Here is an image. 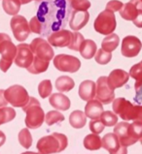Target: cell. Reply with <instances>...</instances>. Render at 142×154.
<instances>
[{
  "mask_svg": "<svg viewBox=\"0 0 142 154\" xmlns=\"http://www.w3.org/2000/svg\"><path fill=\"white\" fill-rule=\"evenodd\" d=\"M72 32L66 29H60L59 31L53 32L50 34L48 38V43L53 47L56 48H64L67 47L71 40Z\"/></svg>",
  "mask_w": 142,
  "mask_h": 154,
  "instance_id": "e0dca14e",
  "label": "cell"
},
{
  "mask_svg": "<svg viewBox=\"0 0 142 154\" xmlns=\"http://www.w3.org/2000/svg\"><path fill=\"white\" fill-rule=\"evenodd\" d=\"M130 79V75L122 69H115L107 77V83L112 89L120 88L126 85Z\"/></svg>",
  "mask_w": 142,
  "mask_h": 154,
  "instance_id": "d6986e66",
  "label": "cell"
},
{
  "mask_svg": "<svg viewBox=\"0 0 142 154\" xmlns=\"http://www.w3.org/2000/svg\"><path fill=\"white\" fill-rule=\"evenodd\" d=\"M120 43V38L117 34L111 33L105 37L101 42V49L107 52H112L118 48Z\"/></svg>",
  "mask_w": 142,
  "mask_h": 154,
  "instance_id": "484cf974",
  "label": "cell"
},
{
  "mask_svg": "<svg viewBox=\"0 0 142 154\" xmlns=\"http://www.w3.org/2000/svg\"><path fill=\"white\" fill-rule=\"evenodd\" d=\"M69 123L75 129H81L87 123V116L81 111H74L69 116Z\"/></svg>",
  "mask_w": 142,
  "mask_h": 154,
  "instance_id": "d4e9b609",
  "label": "cell"
},
{
  "mask_svg": "<svg viewBox=\"0 0 142 154\" xmlns=\"http://www.w3.org/2000/svg\"><path fill=\"white\" fill-rule=\"evenodd\" d=\"M21 154H39V153H36V152H31V151H26V152L21 153Z\"/></svg>",
  "mask_w": 142,
  "mask_h": 154,
  "instance_id": "7dc6e473",
  "label": "cell"
},
{
  "mask_svg": "<svg viewBox=\"0 0 142 154\" xmlns=\"http://www.w3.org/2000/svg\"><path fill=\"white\" fill-rule=\"evenodd\" d=\"M23 111L26 113L24 121L28 129H37L42 126L45 113L36 98L29 97L28 102L23 107Z\"/></svg>",
  "mask_w": 142,
  "mask_h": 154,
  "instance_id": "277c9868",
  "label": "cell"
},
{
  "mask_svg": "<svg viewBox=\"0 0 142 154\" xmlns=\"http://www.w3.org/2000/svg\"><path fill=\"white\" fill-rule=\"evenodd\" d=\"M6 142V136L2 131H0V146H2Z\"/></svg>",
  "mask_w": 142,
  "mask_h": 154,
  "instance_id": "f6af8a7d",
  "label": "cell"
},
{
  "mask_svg": "<svg viewBox=\"0 0 142 154\" xmlns=\"http://www.w3.org/2000/svg\"><path fill=\"white\" fill-rule=\"evenodd\" d=\"M101 147L106 149L109 154H127V148L121 146L119 139L114 133H108L101 139Z\"/></svg>",
  "mask_w": 142,
  "mask_h": 154,
  "instance_id": "4fadbf2b",
  "label": "cell"
},
{
  "mask_svg": "<svg viewBox=\"0 0 142 154\" xmlns=\"http://www.w3.org/2000/svg\"><path fill=\"white\" fill-rule=\"evenodd\" d=\"M34 1H41V0H34Z\"/></svg>",
  "mask_w": 142,
  "mask_h": 154,
  "instance_id": "c3c4849f",
  "label": "cell"
},
{
  "mask_svg": "<svg viewBox=\"0 0 142 154\" xmlns=\"http://www.w3.org/2000/svg\"><path fill=\"white\" fill-rule=\"evenodd\" d=\"M85 40L84 36L79 32H72V35H71V40L69 45L67 46V48L71 51H79L80 47H81L83 41Z\"/></svg>",
  "mask_w": 142,
  "mask_h": 154,
  "instance_id": "e575fe53",
  "label": "cell"
},
{
  "mask_svg": "<svg viewBox=\"0 0 142 154\" xmlns=\"http://www.w3.org/2000/svg\"><path fill=\"white\" fill-rule=\"evenodd\" d=\"M19 143H21V146L24 148H29L32 144V136L30 134V132L27 128L21 129V132L19 133Z\"/></svg>",
  "mask_w": 142,
  "mask_h": 154,
  "instance_id": "836d02e7",
  "label": "cell"
},
{
  "mask_svg": "<svg viewBox=\"0 0 142 154\" xmlns=\"http://www.w3.org/2000/svg\"><path fill=\"white\" fill-rule=\"evenodd\" d=\"M84 146L88 150H98L101 148V138L97 134H90L84 139Z\"/></svg>",
  "mask_w": 142,
  "mask_h": 154,
  "instance_id": "4316f807",
  "label": "cell"
},
{
  "mask_svg": "<svg viewBox=\"0 0 142 154\" xmlns=\"http://www.w3.org/2000/svg\"><path fill=\"white\" fill-rule=\"evenodd\" d=\"M21 2L19 0H3L2 7L6 14L11 16H16L20 12L21 9Z\"/></svg>",
  "mask_w": 142,
  "mask_h": 154,
  "instance_id": "f1b7e54d",
  "label": "cell"
},
{
  "mask_svg": "<svg viewBox=\"0 0 142 154\" xmlns=\"http://www.w3.org/2000/svg\"><path fill=\"white\" fill-rule=\"evenodd\" d=\"M124 4L119 1V0H111L107 4H106V9L105 10L110 11V12H119L121 10V8L123 7Z\"/></svg>",
  "mask_w": 142,
  "mask_h": 154,
  "instance_id": "b9f144b4",
  "label": "cell"
},
{
  "mask_svg": "<svg viewBox=\"0 0 142 154\" xmlns=\"http://www.w3.org/2000/svg\"><path fill=\"white\" fill-rule=\"evenodd\" d=\"M50 105L59 111H67L70 108V100L67 96L61 93L52 94L49 99Z\"/></svg>",
  "mask_w": 142,
  "mask_h": 154,
  "instance_id": "7402d4cb",
  "label": "cell"
},
{
  "mask_svg": "<svg viewBox=\"0 0 142 154\" xmlns=\"http://www.w3.org/2000/svg\"><path fill=\"white\" fill-rule=\"evenodd\" d=\"M120 15L126 20H131L137 27H141L142 23V2L141 0H131L124 4L120 10Z\"/></svg>",
  "mask_w": 142,
  "mask_h": 154,
  "instance_id": "5b68a950",
  "label": "cell"
},
{
  "mask_svg": "<svg viewBox=\"0 0 142 154\" xmlns=\"http://www.w3.org/2000/svg\"><path fill=\"white\" fill-rule=\"evenodd\" d=\"M67 1H71V0H67Z\"/></svg>",
  "mask_w": 142,
  "mask_h": 154,
  "instance_id": "681fc988",
  "label": "cell"
},
{
  "mask_svg": "<svg viewBox=\"0 0 142 154\" xmlns=\"http://www.w3.org/2000/svg\"><path fill=\"white\" fill-rule=\"evenodd\" d=\"M128 125H130V123H127V121H123L117 123L114 127V134L118 137L121 146L126 147L132 146V144L137 143L135 140H134L130 136V133H128Z\"/></svg>",
  "mask_w": 142,
  "mask_h": 154,
  "instance_id": "2e32d148",
  "label": "cell"
},
{
  "mask_svg": "<svg viewBox=\"0 0 142 154\" xmlns=\"http://www.w3.org/2000/svg\"><path fill=\"white\" fill-rule=\"evenodd\" d=\"M69 5L75 11H88L91 7V2L89 0H71Z\"/></svg>",
  "mask_w": 142,
  "mask_h": 154,
  "instance_id": "f35d334b",
  "label": "cell"
},
{
  "mask_svg": "<svg viewBox=\"0 0 142 154\" xmlns=\"http://www.w3.org/2000/svg\"><path fill=\"white\" fill-rule=\"evenodd\" d=\"M95 98L101 104L108 105L115 99L114 89H112L107 83V77H99L96 81Z\"/></svg>",
  "mask_w": 142,
  "mask_h": 154,
  "instance_id": "8fae6325",
  "label": "cell"
},
{
  "mask_svg": "<svg viewBox=\"0 0 142 154\" xmlns=\"http://www.w3.org/2000/svg\"><path fill=\"white\" fill-rule=\"evenodd\" d=\"M117 23L113 12L104 10L95 20L94 27L96 32L102 35H109L116 29Z\"/></svg>",
  "mask_w": 142,
  "mask_h": 154,
  "instance_id": "8992f818",
  "label": "cell"
},
{
  "mask_svg": "<svg viewBox=\"0 0 142 154\" xmlns=\"http://www.w3.org/2000/svg\"><path fill=\"white\" fill-rule=\"evenodd\" d=\"M95 87L96 85L95 82L87 80L80 83L78 93L80 98L84 101H90L95 97Z\"/></svg>",
  "mask_w": 142,
  "mask_h": 154,
  "instance_id": "ffe728a7",
  "label": "cell"
},
{
  "mask_svg": "<svg viewBox=\"0 0 142 154\" xmlns=\"http://www.w3.org/2000/svg\"><path fill=\"white\" fill-rule=\"evenodd\" d=\"M71 8L67 0H42L37 5L36 17L42 26L41 36L64 29L67 25Z\"/></svg>",
  "mask_w": 142,
  "mask_h": 154,
  "instance_id": "6da1fadb",
  "label": "cell"
},
{
  "mask_svg": "<svg viewBox=\"0 0 142 154\" xmlns=\"http://www.w3.org/2000/svg\"><path fill=\"white\" fill-rule=\"evenodd\" d=\"M90 20V14L88 11H71L69 17V26L74 31L82 29L86 26Z\"/></svg>",
  "mask_w": 142,
  "mask_h": 154,
  "instance_id": "ac0fdd59",
  "label": "cell"
},
{
  "mask_svg": "<svg viewBox=\"0 0 142 154\" xmlns=\"http://www.w3.org/2000/svg\"><path fill=\"white\" fill-rule=\"evenodd\" d=\"M49 63H50L49 61L42 60L36 56H33L32 63L30 64L26 69H27V71L29 73L34 74V75H38V74H41V73H44L47 71L49 68Z\"/></svg>",
  "mask_w": 142,
  "mask_h": 154,
  "instance_id": "cb8c5ba5",
  "label": "cell"
},
{
  "mask_svg": "<svg viewBox=\"0 0 142 154\" xmlns=\"http://www.w3.org/2000/svg\"><path fill=\"white\" fill-rule=\"evenodd\" d=\"M1 54V59H0V69L2 70V72L6 73L9 68L11 67V65L14 61L16 54H17V47L14 45V43L12 40L7 41L1 48L0 51Z\"/></svg>",
  "mask_w": 142,
  "mask_h": 154,
  "instance_id": "7c38bea8",
  "label": "cell"
},
{
  "mask_svg": "<svg viewBox=\"0 0 142 154\" xmlns=\"http://www.w3.org/2000/svg\"><path fill=\"white\" fill-rule=\"evenodd\" d=\"M11 29L14 34L16 40L19 42H24L28 38L30 34V29L27 20L24 17L16 15L11 20Z\"/></svg>",
  "mask_w": 142,
  "mask_h": 154,
  "instance_id": "30bf717a",
  "label": "cell"
},
{
  "mask_svg": "<svg viewBox=\"0 0 142 154\" xmlns=\"http://www.w3.org/2000/svg\"><path fill=\"white\" fill-rule=\"evenodd\" d=\"M97 51L96 44L92 40H84L81 47H80L79 51L82 57L85 59H91L95 56Z\"/></svg>",
  "mask_w": 142,
  "mask_h": 154,
  "instance_id": "603a6c76",
  "label": "cell"
},
{
  "mask_svg": "<svg viewBox=\"0 0 142 154\" xmlns=\"http://www.w3.org/2000/svg\"><path fill=\"white\" fill-rule=\"evenodd\" d=\"M113 112L116 116L125 121L134 120L141 121L142 107L139 105H134L125 98H117L113 100Z\"/></svg>",
  "mask_w": 142,
  "mask_h": 154,
  "instance_id": "3957f363",
  "label": "cell"
},
{
  "mask_svg": "<svg viewBox=\"0 0 142 154\" xmlns=\"http://www.w3.org/2000/svg\"><path fill=\"white\" fill-rule=\"evenodd\" d=\"M140 50L141 42L137 37L130 35L123 39L121 52L125 57H127V58L135 57L140 52Z\"/></svg>",
  "mask_w": 142,
  "mask_h": 154,
  "instance_id": "5bb4252c",
  "label": "cell"
},
{
  "mask_svg": "<svg viewBox=\"0 0 142 154\" xmlns=\"http://www.w3.org/2000/svg\"><path fill=\"white\" fill-rule=\"evenodd\" d=\"M103 111V105L96 99L88 101L85 107V116L91 119H99Z\"/></svg>",
  "mask_w": 142,
  "mask_h": 154,
  "instance_id": "44dd1931",
  "label": "cell"
},
{
  "mask_svg": "<svg viewBox=\"0 0 142 154\" xmlns=\"http://www.w3.org/2000/svg\"><path fill=\"white\" fill-rule=\"evenodd\" d=\"M105 126L103 123L99 119H92L90 122V130L92 132V134H100L101 132H103Z\"/></svg>",
  "mask_w": 142,
  "mask_h": 154,
  "instance_id": "ab89813d",
  "label": "cell"
},
{
  "mask_svg": "<svg viewBox=\"0 0 142 154\" xmlns=\"http://www.w3.org/2000/svg\"><path fill=\"white\" fill-rule=\"evenodd\" d=\"M16 117V112L13 108L1 107L0 108V125L12 121Z\"/></svg>",
  "mask_w": 142,
  "mask_h": 154,
  "instance_id": "4dcf8cb0",
  "label": "cell"
},
{
  "mask_svg": "<svg viewBox=\"0 0 142 154\" xmlns=\"http://www.w3.org/2000/svg\"><path fill=\"white\" fill-rule=\"evenodd\" d=\"M4 96L7 102L16 108H23L29 99V95L26 89L19 85H12L4 90Z\"/></svg>",
  "mask_w": 142,
  "mask_h": 154,
  "instance_id": "52a82bcc",
  "label": "cell"
},
{
  "mask_svg": "<svg viewBox=\"0 0 142 154\" xmlns=\"http://www.w3.org/2000/svg\"><path fill=\"white\" fill-rule=\"evenodd\" d=\"M21 2V4H28L29 2H31L32 0H19Z\"/></svg>",
  "mask_w": 142,
  "mask_h": 154,
  "instance_id": "bcb514c9",
  "label": "cell"
},
{
  "mask_svg": "<svg viewBox=\"0 0 142 154\" xmlns=\"http://www.w3.org/2000/svg\"><path fill=\"white\" fill-rule=\"evenodd\" d=\"M94 57H95V61L98 64L106 65V64H108L110 62L111 59H112V54H111V52L105 51L102 49H100V50L96 51Z\"/></svg>",
  "mask_w": 142,
  "mask_h": 154,
  "instance_id": "8d00e7d4",
  "label": "cell"
},
{
  "mask_svg": "<svg viewBox=\"0 0 142 154\" xmlns=\"http://www.w3.org/2000/svg\"><path fill=\"white\" fill-rule=\"evenodd\" d=\"M9 40H11V38L9 35H7L5 33H0V51H1V48L3 47L4 44Z\"/></svg>",
  "mask_w": 142,
  "mask_h": 154,
  "instance_id": "7bdbcfd3",
  "label": "cell"
},
{
  "mask_svg": "<svg viewBox=\"0 0 142 154\" xmlns=\"http://www.w3.org/2000/svg\"><path fill=\"white\" fill-rule=\"evenodd\" d=\"M54 66L60 72L76 73L81 67V62L73 55L59 54L54 57Z\"/></svg>",
  "mask_w": 142,
  "mask_h": 154,
  "instance_id": "ba28073f",
  "label": "cell"
},
{
  "mask_svg": "<svg viewBox=\"0 0 142 154\" xmlns=\"http://www.w3.org/2000/svg\"><path fill=\"white\" fill-rule=\"evenodd\" d=\"M99 120L103 123L104 126L107 127H112L115 126L118 123V116L114 112L110 111H106L101 113L99 117Z\"/></svg>",
  "mask_w": 142,
  "mask_h": 154,
  "instance_id": "d6a6232c",
  "label": "cell"
},
{
  "mask_svg": "<svg viewBox=\"0 0 142 154\" xmlns=\"http://www.w3.org/2000/svg\"><path fill=\"white\" fill-rule=\"evenodd\" d=\"M33 54L30 50L29 45L27 44H20L17 47V54L15 57V63L18 67L21 68H27L32 63Z\"/></svg>",
  "mask_w": 142,
  "mask_h": 154,
  "instance_id": "9a60e30c",
  "label": "cell"
},
{
  "mask_svg": "<svg viewBox=\"0 0 142 154\" xmlns=\"http://www.w3.org/2000/svg\"><path fill=\"white\" fill-rule=\"evenodd\" d=\"M28 25H29L30 32H33L35 34L41 35V33H42V26H41V23H39V20H37L36 17H33L32 19L30 20Z\"/></svg>",
  "mask_w": 142,
  "mask_h": 154,
  "instance_id": "60d3db41",
  "label": "cell"
},
{
  "mask_svg": "<svg viewBox=\"0 0 142 154\" xmlns=\"http://www.w3.org/2000/svg\"><path fill=\"white\" fill-rule=\"evenodd\" d=\"M75 86L74 81L68 76H61L56 79V88L60 92H68Z\"/></svg>",
  "mask_w": 142,
  "mask_h": 154,
  "instance_id": "83f0119b",
  "label": "cell"
},
{
  "mask_svg": "<svg viewBox=\"0 0 142 154\" xmlns=\"http://www.w3.org/2000/svg\"><path fill=\"white\" fill-rule=\"evenodd\" d=\"M52 90H53V86H52V82L49 80H44L39 83L38 85V93L41 96V98L45 99L49 97L52 94Z\"/></svg>",
  "mask_w": 142,
  "mask_h": 154,
  "instance_id": "d590c367",
  "label": "cell"
},
{
  "mask_svg": "<svg viewBox=\"0 0 142 154\" xmlns=\"http://www.w3.org/2000/svg\"><path fill=\"white\" fill-rule=\"evenodd\" d=\"M141 66H142V63L141 62L137 63L136 65L134 66V67H131V71H130V74H128L131 78H134V80L136 81L135 87H136L137 90H138L139 86L141 85V77H142V69H141Z\"/></svg>",
  "mask_w": 142,
  "mask_h": 154,
  "instance_id": "74e56055",
  "label": "cell"
},
{
  "mask_svg": "<svg viewBox=\"0 0 142 154\" xmlns=\"http://www.w3.org/2000/svg\"><path fill=\"white\" fill-rule=\"evenodd\" d=\"M29 48L31 50L33 55L40 59L50 62V60L54 58V50H53L50 44L46 40H44L43 38L33 39L32 42L30 43Z\"/></svg>",
  "mask_w": 142,
  "mask_h": 154,
  "instance_id": "9c48e42d",
  "label": "cell"
},
{
  "mask_svg": "<svg viewBox=\"0 0 142 154\" xmlns=\"http://www.w3.org/2000/svg\"><path fill=\"white\" fill-rule=\"evenodd\" d=\"M64 120V116L61 112L57 111H50L48 112L44 118V121L47 123V125L52 126L56 123H60Z\"/></svg>",
  "mask_w": 142,
  "mask_h": 154,
  "instance_id": "f546056e",
  "label": "cell"
},
{
  "mask_svg": "<svg viewBox=\"0 0 142 154\" xmlns=\"http://www.w3.org/2000/svg\"><path fill=\"white\" fill-rule=\"evenodd\" d=\"M128 133H130L131 137L135 140L136 142L140 140L142 138V122L136 120L128 125Z\"/></svg>",
  "mask_w": 142,
  "mask_h": 154,
  "instance_id": "1f68e13d",
  "label": "cell"
},
{
  "mask_svg": "<svg viewBox=\"0 0 142 154\" xmlns=\"http://www.w3.org/2000/svg\"><path fill=\"white\" fill-rule=\"evenodd\" d=\"M68 146L67 137L60 133H53L52 135L41 138L37 143L39 154H53L63 151Z\"/></svg>",
  "mask_w": 142,
  "mask_h": 154,
  "instance_id": "7a4b0ae2",
  "label": "cell"
},
{
  "mask_svg": "<svg viewBox=\"0 0 142 154\" xmlns=\"http://www.w3.org/2000/svg\"><path fill=\"white\" fill-rule=\"evenodd\" d=\"M8 102L5 99V96H4V90L0 89V108L1 107H6Z\"/></svg>",
  "mask_w": 142,
  "mask_h": 154,
  "instance_id": "ee69618b",
  "label": "cell"
}]
</instances>
